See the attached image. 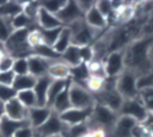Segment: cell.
<instances>
[{
  "mask_svg": "<svg viewBox=\"0 0 153 137\" xmlns=\"http://www.w3.org/2000/svg\"><path fill=\"white\" fill-rule=\"evenodd\" d=\"M153 44L152 36H142L124 49L126 69L131 70L137 78L150 73L153 69L150 61V49Z\"/></svg>",
  "mask_w": 153,
  "mask_h": 137,
  "instance_id": "6da1fadb",
  "label": "cell"
},
{
  "mask_svg": "<svg viewBox=\"0 0 153 137\" xmlns=\"http://www.w3.org/2000/svg\"><path fill=\"white\" fill-rule=\"evenodd\" d=\"M30 30H14L10 38L4 43L5 53L13 57L14 59L18 58H28L33 55V48L28 43V35Z\"/></svg>",
  "mask_w": 153,
  "mask_h": 137,
  "instance_id": "7a4b0ae2",
  "label": "cell"
},
{
  "mask_svg": "<svg viewBox=\"0 0 153 137\" xmlns=\"http://www.w3.org/2000/svg\"><path fill=\"white\" fill-rule=\"evenodd\" d=\"M119 116L120 114L117 112L103 105L96 104V106L92 109L91 116L87 121V126L89 128V131L100 129V130L105 131L106 134H108L117 122Z\"/></svg>",
  "mask_w": 153,
  "mask_h": 137,
  "instance_id": "3957f363",
  "label": "cell"
},
{
  "mask_svg": "<svg viewBox=\"0 0 153 137\" xmlns=\"http://www.w3.org/2000/svg\"><path fill=\"white\" fill-rule=\"evenodd\" d=\"M115 78H106L104 81L103 88L99 92L92 93V94L96 99V104L103 105L119 113L120 109L123 105L124 98L115 88Z\"/></svg>",
  "mask_w": 153,
  "mask_h": 137,
  "instance_id": "277c9868",
  "label": "cell"
},
{
  "mask_svg": "<svg viewBox=\"0 0 153 137\" xmlns=\"http://www.w3.org/2000/svg\"><path fill=\"white\" fill-rule=\"evenodd\" d=\"M67 27H69L70 30H71L72 45H76V46L79 47L92 45L94 41L99 38V35L103 33L88 26L85 23L84 19L74 22L70 25H68Z\"/></svg>",
  "mask_w": 153,
  "mask_h": 137,
  "instance_id": "5b68a950",
  "label": "cell"
},
{
  "mask_svg": "<svg viewBox=\"0 0 153 137\" xmlns=\"http://www.w3.org/2000/svg\"><path fill=\"white\" fill-rule=\"evenodd\" d=\"M137 81L138 78L134 72L125 69L115 78V88L124 99L136 98L140 95Z\"/></svg>",
  "mask_w": 153,
  "mask_h": 137,
  "instance_id": "8992f818",
  "label": "cell"
},
{
  "mask_svg": "<svg viewBox=\"0 0 153 137\" xmlns=\"http://www.w3.org/2000/svg\"><path fill=\"white\" fill-rule=\"evenodd\" d=\"M69 99L71 108L76 109H92L96 106L94 96L86 87L76 84L70 80L69 88Z\"/></svg>",
  "mask_w": 153,
  "mask_h": 137,
  "instance_id": "52a82bcc",
  "label": "cell"
},
{
  "mask_svg": "<svg viewBox=\"0 0 153 137\" xmlns=\"http://www.w3.org/2000/svg\"><path fill=\"white\" fill-rule=\"evenodd\" d=\"M103 64L107 78H117L126 69L124 49L108 53L103 60Z\"/></svg>",
  "mask_w": 153,
  "mask_h": 137,
  "instance_id": "ba28073f",
  "label": "cell"
},
{
  "mask_svg": "<svg viewBox=\"0 0 153 137\" xmlns=\"http://www.w3.org/2000/svg\"><path fill=\"white\" fill-rule=\"evenodd\" d=\"M119 114L128 116L137 122H142L146 118L148 111L145 108L144 104L142 103L140 97H136V98L131 99H124Z\"/></svg>",
  "mask_w": 153,
  "mask_h": 137,
  "instance_id": "9c48e42d",
  "label": "cell"
},
{
  "mask_svg": "<svg viewBox=\"0 0 153 137\" xmlns=\"http://www.w3.org/2000/svg\"><path fill=\"white\" fill-rule=\"evenodd\" d=\"M66 124L60 119V116L56 112H51L49 118L38 129L35 130L36 137H51L61 135L65 130Z\"/></svg>",
  "mask_w": 153,
  "mask_h": 137,
  "instance_id": "30bf717a",
  "label": "cell"
},
{
  "mask_svg": "<svg viewBox=\"0 0 153 137\" xmlns=\"http://www.w3.org/2000/svg\"><path fill=\"white\" fill-rule=\"evenodd\" d=\"M56 16L61 21L63 26H68L74 22L84 19V14L76 1H66L65 5Z\"/></svg>",
  "mask_w": 153,
  "mask_h": 137,
  "instance_id": "8fae6325",
  "label": "cell"
},
{
  "mask_svg": "<svg viewBox=\"0 0 153 137\" xmlns=\"http://www.w3.org/2000/svg\"><path fill=\"white\" fill-rule=\"evenodd\" d=\"M94 109V108H92ZM92 109H76L70 108L65 112L59 114L60 119L66 126H76L88 121L92 113Z\"/></svg>",
  "mask_w": 153,
  "mask_h": 137,
  "instance_id": "7c38bea8",
  "label": "cell"
},
{
  "mask_svg": "<svg viewBox=\"0 0 153 137\" xmlns=\"http://www.w3.org/2000/svg\"><path fill=\"white\" fill-rule=\"evenodd\" d=\"M28 62V72L35 78H41L43 76H46L48 73V69L55 62L51 60L44 59L42 57H39L36 55H32L27 58Z\"/></svg>",
  "mask_w": 153,
  "mask_h": 137,
  "instance_id": "4fadbf2b",
  "label": "cell"
},
{
  "mask_svg": "<svg viewBox=\"0 0 153 137\" xmlns=\"http://www.w3.org/2000/svg\"><path fill=\"white\" fill-rule=\"evenodd\" d=\"M136 124L137 121H135L132 118L120 115L113 128L107 134V137H131L132 129Z\"/></svg>",
  "mask_w": 153,
  "mask_h": 137,
  "instance_id": "5bb4252c",
  "label": "cell"
},
{
  "mask_svg": "<svg viewBox=\"0 0 153 137\" xmlns=\"http://www.w3.org/2000/svg\"><path fill=\"white\" fill-rule=\"evenodd\" d=\"M4 115L14 120H27L28 109H26L17 97L4 104Z\"/></svg>",
  "mask_w": 153,
  "mask_h": 137,
  "instance_id": "9a60e30c",
  "label": "cell"
},
{
  "mask_svg": "<svg viewBox=\"0 0 153 137\" xmlns=\"http://www.w3.org/2000/svg\"><path fill=\"white\" fill-rule=\"evenodd\" d=\"M51 82L53 78L48 74L37 78L36 85L33 90L36 94L38 107H47V92Z\"/></svg>",
  "mask_w": 153,
  "mask_h": 137,
  "instance_id": "2e32d148",
  "label": "cell"
},
{
  "mask_svg": "<svg viewBox=\"0 0 153 137\" xmlns=\"http://www.w3.org/2000/svg\"><path fill=\"white\" fill-rule=\"evenodd\" d=\"M53 110L48 107H35L28 109L27 120L34 130L41 127L51 116Z\"/></svg>",
  "mask_w": 153,
  "mask_h": 137,
  "instance_id": "e0dca14e",
  "label": "cell"
},
{
  "mask_svg": "<svg viewBox=\"0 0 153 137\" xmlns=\"http://www.w3.org/2000/svg\"><path fill=\"white\" fill-rule=\"evenodd\" d=\"M84 21L88 26L99 32H104L108 26L107 19L99 12V10L96 7V4L84 15Z\"/></svg>",
  "mask_w": 153,
  "mask_h": 137,
  "instance_id": "ac0fdd59",
  "label": "cell"
},
{
  "mask_svg": "<svg viewBox=\"0 0 153 137\" xmlns=\"http://www.w3.org/2000/svg\"><path fill=\"white\" fill-rule=\"evenodd\" d=\"M36 22L38 27L41 30H51V28H58L63 26V24L58 19L57 16L47 12L46 10L41 7L38 12V15H37Z\"/></svg>",
  "mask_w": 153,
  "mask_h": 137,
  "instance_id": "d6986e66",
  "label": "cell"
},
{
  "mask_svg": "<svg viewBox=\"0 0 153 137\" xmlns=\"http://www.w3.org/2000/svg\"><path fill=\"white\" fill-rule=\"evenodd\" d=\"M23 126H30L28 120H14L3 115L0 118V137H14L18 129Z\"/></svg>",
  "mask_w": 153,
  "mask_h": 137,
  "instance_id": "ffe728a7",
  "label": "cell"
},
{
  "mask_svg": "<svg viewBox=\"0 0 153 137\" xmlns=\"http://www.w3.org/2000/svg\"><path fill=\"white\" fill-rule=\"evenodd\" d=\"M71 44H72L71 30L67 26H63L57 41H56L55 45L53 46V48L55 49L56 53H58L59 55L62 56Z\"/></svg>",
  "mask_w": 153,
  "mask_h": 137,
  "instance_id": "44dd1931",
  "label": "cell"
},
{
  "mask_svg": "<svg viewBox=\"0 0 153 137\" xmlns=\"http://www.w3.org/2000/svg\"><path fill=\"white\" fill-rule=\"evenodd\" d=\"M47 74L53 80H68L70 78V67L61 60L55 62L49 67Z\"/></svg>",
  "mask_w": 153,
  "mask_h": 137,
  "instance_id": "7402d4cb",
  "label": "cell"
},
{
  "mask_svg": "<svg viewBox=\"0 0 153 137\" xmlns=\"http://www.w3.org/2000/svg\"><path fill=\"white\" fill-rule=\"evenodd\" d=\"M70 84V83H69ZM68 88H69V85L56 97V99L53 101V105H51V109L53 112L58 114H61L63 112H65L66 110L70 109L71 108V104H70L69 99V92H68Z\"/></svg>",
  "mask_w": 153,
  "mask_h": 137,
  "instance_id": "603a6c76",
  "label": "cell"
},
{
  "mask_svg": "<svg viewBox=\"0 0 153 137\" xmlns=\"http://www.w3.org/2000/svg\"><path fill=\"white\" fill-rule=\"evenodd\" d=\"M62 61L66 63L70 68L76 67V66L81 65L82 59H81V50H80L79 46L76 45H70L65 53L62 55Z\"/></svg>",
  "mask_w": 153,
  "mask_h": 137,
  "instance_id": "cb8c5ba5",
  "label": "cell"
},
{
  "mask_svg": "<svg viewBox=\"0 0 153 137\" xmlns=\"http://www.w3.org/2000/svg\"><path fill=\"white\" fill-rule=\"evenodd\" d=\"M69 83L70 78L68 80H53L48 88V92H47V107H51L56 97L69 85Z\"/></svg>",
  "mask_w": 153,
  "mask_h": 137,
  "instance_id": "d4e9b609",
  "label": "cell"
},
{
  "mask_svg": "<svg viewBox=\"0 0 153 137\" xmlns=\"http://www.w3.org/2000/svg\"><path fill=\"white\" fill-rule=\"evenodd\" d=\"M37 78L33 76L32 74H24V76H16L13 83V88L16 92L24 90H33L36 85Z\"/></svg>",
  "mask_w": 153,
  "mask_h": 137,
  "instance_id": "484cf974",
  "label": "cell"
},
{
  "mask_svg": "<svg viewBox=\"0 0 153 137\" xmlns=\"http://www.w3.org/2000/svg\"><path fill=\"white\" fill-rule=\"evenodd\" d=\"M23 2L7 1L4 4L0 5V18H12L18 13L22 12Z\"/></svg>",
  "mask_w": 153,
  "mask_h": 137,
  "instance_id": "4316f807",
  "label": "cell"
},
{
  "mask_svg": "<svg viewBox=\"0 0 153 137\" xmlns=\"http://www.w3.org/2000/svg\"><path fill=\"white\" fill-rule=\"evenodd\" d=\"M11 23L13 26L14 30H24V28H28L30 30V26L37 25V23L35 21H33L30 18H28L23 12H20L17 15H15L14 17L11 18ZM38 26V25H37Z\"/></svg>",
  "mask_w": 153,
  "mask_h": 137,
  "instance_id": "83f0119b",
  "label": "cell"
},
{
  "mask_svg": "<svg viewBox=\"0 0 153 137\" xmlns=\"http://www.w3.org/2000/svg\"><path fill=\"white\" fill-rule=\"evenodd\" d=\"M16 97L18 98V101L26 108V109H32V108L38 107L37 104V97L35 94L34 90H24L17 92Z\"/></svg>",
  "mask_w": 153,
  "mask_h": 137,
  "instance_id": "f1b7e54d",
  "label": "cell"
},
{
  "mask_svg": "<svg viewBox=\"0 0 153 137\" xmlns=\"http://www.w3.org/2000/svg\"><path fill=\"white\" fill-rule=\"evenodd\" d=\"M62 28H63V26L58 28H51V30H41V28H39L43 44L53 47L55 45L56 41H57L58 37H59L60 33H61Z\"/></svg>",
  "mask_w": 153,
  "mask_h": 137,
  "instance_id": "f546056e",
  "label": "cell"
},
{
  "mask_svg": "<svg viewBox=\"0 0 153 137\" xmlns=\"http://www.w3.org/2000/svg\"><path fill=\"white\" fill-rule=\"evenodd\" d=\"M148 112L153 113V87H146L140 90L138 95Z\"/></svg>",
  "mask_w": 153,
  "mask_h": 137,
  "instance_id": "4dcf8cb0",
  "label": "cell"
},
{
  "mask_svg": "<svg viewBox=\"0 0 153 137\" xmlns=\"http://www.w3.org/2000/svg\"><path fill=\"white\" fill-rule=\"evenodd\" d=\"M13 32L11 18H0V43L4 44Z\"/></svg>",
  "mask_w": 153,
  "mask_h": 137,
  "instance_id": "1f68e13d",
  "label": "cell"
},
{
  "mask_svg": "<svg viewBox=\"0 0 153 137\" xmlns=\"http://www.w3.org/2000/svg\"><path fill=\"white\" fill-rule=\"evenodd\" d=\"M12 71L14 72L15 76H24V74L30 73L28 72L27 58H18V59H15Z\"/></svg>",
  "mask_w": 153,
  "mask_h": 137,
  "instance_id": "d6a6232c",
  "label": "cell"
},
{
  "mask_svg": "<svg viewBox=\"0 0 153 137\" xmlns=\"http://www.w3.org/2000/svg\"><path fill=\"white\" fill-rule=\"evenodd\" d=\"M96 7L106 18L107 21H110V18H112L113 14H114L112 10V5H111V1H97Z\"/></svg>",
  "mask_w": 153,
  "mask_h": 137,
  "instance_id": "836d02e7",
  "label": "cell"
},
{
  "mask_svg": "<svg viewBox=\"0 0 153 137\" xmlns=\"http://www.w3.org/2000/svg\"><path fill=\"white\" fill-rule=\"evenodd\" d=\"M65 3L66 1H43V2H40V7L49 13L57 15L62 10V7L65 5Z\"/></svg>",
  "mask_w": 153,
  "mask_h": 137,
  "instance_id": "e575fe53",
  "label": "cell"
},
{
  "mask_svg": "<svg viewBox=\"0 0 153 137\" xmlns=\"http://www.w3.org/2000/svg\"><path fill=\"white\" fill-rule=\"evenodd\" d=\"M17 92L13 88V86H5V85H0V101L5 104L7 101L15 98Z\"/></svg>",
  "mask_w": 153,
  "mask_h": 137,
  "instance_id": "d590c367",
  "label": "cell"
},
{
  "mask_svg": "<svg viewBox=\"0 0 153 137\" xmlns=\"http://www.w3.org/2000/svg\"><path fill=\"white\" fill-rule=\"evenodd\" d=\"M15 59L7 53H3L0 58V72L12 71Z\"/></svg>",
  "mask_w": 153,
  "mask_h": 137,
  "instance_id": "8d00e7d4",
  "label": "cell"
},
{
  "mask_svg": "<svg viewBox=\"0 0 153 137\" xmlns=\"http://www.w3.org/2000/svg\"><path fill=\"white\" fill-rule=\"evenodd\" d=\"M131 137H153V135L140 122H137L132 129Z\"/></svg>",
  "mask_w": 153,
  "mask_h": 137,
  "instance_id": "74e56055",
  "label": "cell"
},
{
  "mask_svg": "<svg viewBox=\"0 0 153 137\" xmlns=\"http://www.w3.org/2000/svg\"><path fill=\"white\" fill-rule=\"evenodd\" d=\"M137 86L140 90L143 88H146V87H153V69L150 73L138 78Z\"/></svg>",
  "mask_w": 153,
  "mask_h": 137,
  "instance_id": "f35d334b",
  "label": "cell"
},
{
  "mask_svg": "<svg viewBox=\"0 0 153 137\" xmlns=\"http://www.w3.org/2000/svg\"><path fill=\"white\" fill-rule=\"evenodd\" d=\"M14 137H36V134L30 126H23L16 131Z\"/></svg>",
  "mask_w": 153,
  "mask_h": 137,
  "instance_id": "ab89813d",
  "label": "cell"
},
{
  "mask_svg": "<svg viewBox=\"0 0 153 137\" xmlns=\"http://www.w3.org/2000/svg\"><path fill=\"white\" fill-rule=\"evenodd\" d=\"M15 74L13 71H5L0 72V85H5V86H13L14 80H15Z\"/></svg>",
  "mask_w": 153,
  "mask_h": 137,
  "instance_id": "60d3db41",
  "label": "cell"
},
{
  "mask_svg": "<svg viewBox=\"0 0 153 137\" xmlns=\"http://www.w3.org/2000/svg\"><path fill=\"white\" fill-rule=\"evenodd\" d=\"M140 124H142L143 126H144L145 128H146L147 130H148L149 132H150L151 134L153 135V113H151V112H148L146 118H145V119L143 120Z\"/></svg>",
  "mask_w": 153,
  "mask_h": 137,
  "instance_id": "b9f144b4",
  "label": "cell"
},
{
  "mask_svg": "<svg viewBox=\"0 0 153 137\" xmlns=\"http://www.w3.org/2000/svg\"><path fill=\"white\" fill-rule=\"evenodd\" d=\"M76 2H78V5L81 9V11L83 12L84 15L96 4V1H76Z\"/></svg>",
  "mask_w": 153,
  "mask_h": 137,
  "instance_id": "7bdbcfd3",
  "label": "cell"
},
{
  "mask_svg": "<svg viewBox=\"0 0 153 137\" xmlns=\"http://www.w3.org/2000/svg\"><path fill=\"white\" fill-rule=\"evenodd\" d=\"M90 137H107V134L105 131L97 129V130H92L89 132Z\"/></svg>",
  "mask_w": 153,
  "mask_h": 137,
  "instance_id": "ee69618b",
  "label": "cell"
},
{
  "mask_svg": "<svg viewBox=\"0 0 153 137\" xmlns=\"http://www.w3.org/2000/svg\"><path fill=\"white\" fill-rule=\"evenodd\" d=\"M4 115V104L0 101V118Z\"/></svg>",
  "mask_w": 153,
  "mask_h": 137,
  "instance_id": "f6af8a7d",
  "label": "cell"
},
{
  "mask_svg": "<svg viewBox=\"0 0 153 137\" xmlns=\"http://www.w3.org/2000/svg\"><path fill=\"white\" fill-rule=\"evenodd\" d=\"M83 137H90V135H89V133H88V134H86V135H84Z\"/></svg>",
  "mask_w": 153,
  "mask_h": 137,
  "instance_id": "bcb514c9",
  "label": "cell"
},
{
  "mask_svg": "<svg viewBox=\"0 0 153 137\" xmlns=\"http://www.w3.org/2000/svg\"><path fill=\"white\" fill-rule=\"evenodd\" d=\"M51 137H63L62 135H56V136H51Z\"/></svg>",
  "mask_w": 153,
  "mask_h": 137,
  "instance_id": "7dc6e473",
  "label": "cell"
},
{
  "mask_svg": "<svg viewBox=\"0 0 153 137\" xmlns=\"http://www.w3.org/2000/svg\"><path fill=\"white\" fill-rule=\"evenodd\" d=\"M3 53H2V51H0V58H1V56H2Z\"/></svg>",
  "mask_w": 153,
  "mask_h": 137,
  "instance_id": "c3c4849f",
  "label": "cell"
}]
</instances>
